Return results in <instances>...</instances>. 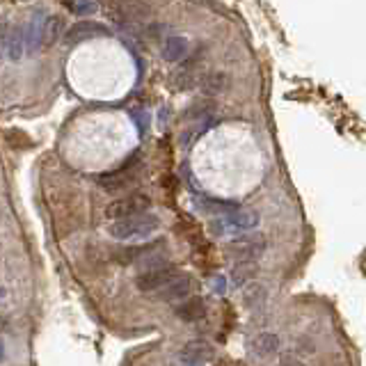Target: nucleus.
Wrapping results in <instances>:
<instances>
[{"label":"nucleus","instance_id":"obj_18","mask_svg":"<svg viewBox=\"0 0 366 366\" xmlns=\"http://www.w3.org/2000/svg\"><path fill=\"white\" fill-rule=\"evenodd\" d=\"M224 85H227V78H224L222 73H215V76L206 78L204 88H206L209 92H220V90H224Z\"/></svg>","mask_w":366,"mask_h":366},{"label":"nucleus","instance_id":"obj_4","mask_svg":"<svg viewBox=\"0 0 366 366\" xmlns=\"http://www.w3.org/2000/svg\"><path fill=\"white\" fill-rule=\"evenodd\" d=\"M179 275H181V271L177 266H156V268H152V271L137 275L135 286H137V291H142V293L156 296L158 291H163L165 286H169L172 282H174Z\"/></svg>","mask_w":366,"mask_h":366},{"label":"nucleus","instance_id":"obj_5","mask_svg":"<svg viewBox=\"0 0 366 366\" xmlns=\"http://www.w3.org/2000/svg\"><path fill=\"white\" fill-rule=\"evenodd\" d=\"M266 250V239L261 234H250V236H243V239L234 241L229 247H227V254L236 261H254L259 259Z\"/></svg>","mask_w":366,"mask_h":366},{"label":"nucleus","instance_id":"obj_9","mask_svg":"<svg viewBox=\"0 0 366 366\" xmlns=\"http://www.w3.org/2000/svg\"><path fill=\"white\" fill-rule=\"evenodd\" d=\"M215 355L213 346L206 341H190L188 346L181 350V362L183 364H204Z\"/></svg>","mask_w":366,"mask_h":366},{"label":"nucleus","instance_id":"obj_3","mask_svg":"<svg viewBox=\"0 0 366 366\" xmlns=\"http://www.w3.org/2000/svg\"><path fill=\"white\" fill-rule=\"evenodd\" d=\"M152 209V199L142 192H133V195H126L122 199H115L108 204L105 209V218L108 220H124V218H133V215H140V213H147Z\"/></svg>","mask_w":366,"mask_h":366},{"label":"nucleus","instance_id":"obj_2","mask_svg":"<svg viewBox=\"0 0 366 366\" xmlns=\"http://www.w3.org/2000/svg\"><path fill=\"white\" fill-rule=\"evenodd\" d=\"M259 227V213L256 211H229L222 218H215L211 222L213 236H236Z\"/></svg>","mask_w":366,"mask_h":366},{"label":"nucleus","instance_id":"obj_6","mask_svg":"<svg viewBox=\"0 0 366 366\" xmlns=\"http://www.w3.org/2000/svg\"><path fill=\"white\" fill-rule=\"evenodd\" d=\"M3 51L12 62H19L21 56H23L26 39H23V30H21L19 26L9 23L7 28H3Z\"/></svg>","mask_w":366,"mask_h":366},{"label":"nucleus","instance_id":"obj_12","mask_svg":"<svg viewBox=\"0 0 366 366\" xmlns=\"http://www.w3.org/2000/svg\"><path fill=\"white\" fill-rule=\"evenodd\" d=\"M44 21H46V14L44 12H35L28 23V30H26V51L28 53H35L41 48V32H44Z\"/></svg>","mask_w":366,"mask_h":366},{"label":"nucleus","instance_id":"obj_16","mask_svg":"<svg viewBox=\"0 0 366 366\" xmlns=\"http://www.w3.org/2000/svg\"><path fill=\"white\" fill-rule=\"evenodd\" d=\"M256 273H259V268H256L254 261H241V263L231 271V284H234V286H245V284H250V279H254Z\"/></svg>","mask_w":366,"mask_h":366},{"label":"nucleus","instance_id":"obj_11","mask_svg":"<svg viewBox=\"0 0 366 366\" xmlns=\"http://www.w3.org/2000/svg\"><path fill=\"white\" fill-rule=\"evenodd\" d=\"M174 314L186 323H195L206 316V305H204L202 298H188V300H183L181 305H177Z\"/></svg>","mask_w":366,"mask_h":366},{"label":"nucleus","instance_id":"obj_19","mask_svg":"<svg viewBox=\"0 0 366 366\" xmlns=\"http://www.w3.org/2000/svg\"><path fill=\"white\" fill-rule=\"evenodd\" d=\"M5 300H7V288H5L3 284H0V305H3Z\"/></svg>","mask_w":366,"mask_h":366},{"label":"nucleus","instance_id":"obj_10","mask_svg":"<svg viewBox=\"0 0 366 366\" xmlns=\"http://www.w3.org/2000/svg\"><path fill=\"white\" fill-rule=\"evenodd\" d=\"M133 181V169H131V163L110 172V174H103L99 177V186L108 192H115V190H124L128 183Z\"/></svg>","mask_w":366,"mask_h":366},{"label":"nucleus","instance_id":"obj_20","mask_svg":"<svg viewBox=\"0 0 366 366\" xmlns=\"http://www.w3.org/2000/svg\"><path fill=\"white\" fill-rule=\"evenodd\" d=\"M277 366H303V364H298L293 360H288V362H282V364H277Z\"/></svg>","mask_w":366,"mask_h":366},{"label":"nucleus","instance_id":"obj_21","mask_svg":"<svg viewBox=\"0 0 366 366\" xmlns=\"http://www.w3.org/2000/svg\"><path fill=\"white\" fill-rule=\"evenodd\" d=\"M3 357H5V348H3V343H0V362H3Z\"/></svg>","mask_w":366,"mask_h":366},{"label":"nucleus","instance_id":"obj_1","mask_svg":"<svg viewBox=\"0 0 366 366\" xmlns=\"http://www.w3.org/2000/svg\"><path fill=\"white\" fill-rule=\"evenodd\" d=\"M158 227H160V220L156 215L140 213V215H133V218L115 220L110 227H108V234H110L115 241H140V239L152 236Z\"/></svg>","mask_w":366,"mask_h":366},{"label":"nucleus","instance_id":"obj_15","mask_svg":"<svg viewBox=\"0 0 366 366\" xmlns=\"http://www.w3.org/2000/svg\"><path fill=\"white\" fill-rule=\"evenodd\" d=\"M186 53H188V41L183 37H169L163 46V58L167 62H179L186 58Z\"/></svg>","mask_w":366,"mask_h":366},{"label":"nucleus","instance_id":"obj_13","mask_svg":"<svg viewBox=\"0 0 366 366\" xmlns=\"http://www.w3.org/2000/svg\"><path fill=\"white\" fill-rule=\"evenodd\" d=\"M250 350L254 357H271V355H275L279 350V337L273 335V332H263V335L254 337V341L250 343Z\"/></svg>","mask_w":366,"mask_h":366},{"label":"nucleus","instance_id":"obj_14","mask_svg":"<svg viewBox=\"0 0 366 366\" xmlns=\"http://www.w3.org/2000/svg\"><path fill=\"white\" fill-rule=\"evenodd\" d=\"M96 35H105V28L103 26H96V23H88V21H83V23H76L67 35H64V41L67 44H78V41H85V39H92Z\"/></svg>","mask_w":366,"mask_h":366},{"label":"nucleus","instance_id":"obj_8","mask_svg":"<svg viewBox=\"0 0 366 366\" xmlns=\"http://www.w3.org/2000/svg\"><path fill=\"white\" fill-rule=\"evenodd\" d=\"M64 35H67V21L58 14H48L44 21V32H41V48L56 46L64 39Z\"/></svg>","mask_w":366,"mask_h":366},{"label":"nucleus","instance_id":"obj_22","mask_svg":"<svg viewBox=\"0 0 366 366\" xmlns=\"http://www.w3.org/2000/svg\"><path fill=\"white\" fill-rule=\"evenodd\" d=\"M186 366H195V364H186ZM197 366H199V364H197Z\"/></svg>","mask_w":366,"mask_h":366},{"label":"nucleus","instance_id":"obj_7","mask_svg":"<svg viewBox=\"0 0 366 366\" xmlns=\"http://www.w3.org/2000/svg\"><path fill=\"white\" fill-rule=\"evenodd\" d=\"M192 288H195V279H192L190 275H186V273H181L169 286H165L163 291H158L156 298L158 300H165V303H174V300L188 298Z\"/></svg>","mask_w":366,"mask_h":366},{"label":"nucleus","instance_id":"obj_17","mask_svg":"<svg viewBox=\"0 0 366 366\" xmlns=\"http://www.w3.org/2000/svg\"><path fill=\"white\" fill-rule=\"evenodd\" d=\"M67 7L73 9L76 14H92L96 12V5L92 0H67Z\"/></svg>","mask_w":366,"mask_h":366}]
</instances>
